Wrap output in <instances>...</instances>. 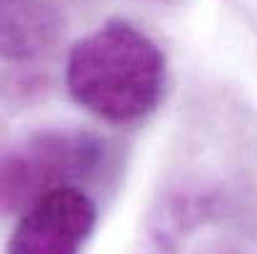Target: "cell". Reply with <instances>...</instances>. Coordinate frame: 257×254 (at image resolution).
<instances>
[{
  "label": "cell",
  "instance_id": "cell-4",
  "mask_svg": "<svg viewBox=\"0 0 257 254\" xmlns=\"http://www.w3.org/2000/svg\"><path fill=\"white\" fill-rule=\"evenodd\" d=\"M63 30V15L48 0H3L5 60H33L48 53Z\"/></svg>",
  "mask_w": 257,
  "mask_h": 254
},
{
  "label": "cell",
  "instance_id": "cell-1",
  "mask_svg": "<svg viewBox=\"0 0 257 254\" xmlns=\"http://www.w3.org/2000/svg\"><path fill=\"white\" fill-rule=\"evenodd\" d=\"M65 83L95 117L112 125L138 122L163 97L165 55L133 23L107 20L73 45Z\"/></svg>",
  "mask_w": 257,
  "mask_h": 254
},
{
  "label": "cell",
  "instance_id": "cell-3",
  "mask_svg": "<svg viewBox=\"0 0 257 254\" xmlns=\"http://www.w3.org/2000/svg\"><path fill=\"white\" fill-rule=\"evenodd\" d=\"M97 222V207L78 187H60L25 207L8 254H80Z\"/></svg>",
  "mask_w": 257,
  "mask_h": 254
},
{
  "label": "cell",
  "instance_id": "cell-2",
  "mask_svg": "<svg viewBox=\"0 0 257 254\" xmlns=\"http://www.w3.org/2000/svg\"><path fill=\"white\" fill-rule=\"evenodd\" d=\"M105 145L85 130H45L10 147L3 157V204L30 207L45 192L78 187L102 165Z\"/></svg>",
  "mask_w": 257,
  "mask_h": 254
}]
</instances>
